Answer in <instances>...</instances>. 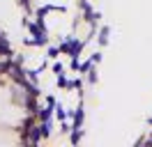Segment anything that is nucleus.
Wrapping results in <instances>:
<instances>
[{"label":"nucleus","instance_id":"1","mask_svg":"<svg viewBox=\"0 0 152 147\" xmlns=\"http://www.w3.org/2000/svg\"><path fill=\"white\" fill-rule=\"evenodd\" d=\"M81 48H83V41H76L74 37H67V41L62 44V51H65L67 55H72V57H78Z\"/></svg>","mask_w":152,"mask_h":147},{"label":"nucleus","instance_id":"2","mask_svg":"<svg viewBox=\"0 0 152 147\" xmlns=\"http://www.w3.org/2000/svg\"><path fill=\"white\" fill-rule=\"evenodd\" d=\"M81 124H83V103L76 108V115H74V129H81Z\"/></svg>","mask_w":152,"mask_h":147},{"label":"nucleus","instance_id":"3","mask_svg":"<svg viewBox=\"0 0 152 147\" xmlns=\"http://www.w3.org/2000/svg\"><path fill=\"white\" fill-rule=\"evenodd\" d=\"M0 55H12V48H10V44H7V39L0 35Z\"/></svg>","mask_w":152,"mask_h":147},{"label":"nucleus","instance_id":"4","mask_svg":"<svg viewBox=\"0 0 152 147\" xmlns=\"http://www.w3.org/2000/svg\"><path fill=\"white\" fill-rule=\"evenodd\" d=\"M99 44H102V46L108 44V28H106V25L99 30Z\"/></svg>","mask_w":152,"mask_h":147},{"label":"nucleus","instance_id":"5","mask_svg":"<svg viewBox=\"0 0 152 147\" xmlns=\"http://www.w3.org/2000/svg\"><path fill=\"white\" fill-rule=\"evenodd\" d=\"M12 69V60H5V62H0V74L2 71H10Z\"/></svg>","mask_w":152,"mask_h":147},{"label":"nucleus","instance_id":"6","mask_svg":"<svg viewBox=\"0 0 152 147\" xmlns=\"http://www.w3.org/2000/svg\"><path fill=\"white\" fill-rule=\"evenodd\" d=\"M58 85H60V87H69V85H72V83L67 81L65 76H60V78H58Z\"/></svg>","mask_w":152,"mask_h":147},{"label":"nucleus","instance_id":"7","mask_svg":"<svg viewBox=\"0 0 152 147\" xmlns=\"http://www.w3.org/2000/svg\"><path fill=\"white\" fill-rule=\"evenodd\" d=\"M58 117H60V119H65V108H62V106H58Z\"/></svg>","mask_w":152,"mask_h":147},{"label":"nucleus","instance_id":"8","mask_svg":"<svg viewBox=\"0 0 152 147\" xmlns=\"http://www.w3.org/2000/svg\"><path fill=\"white\" fill-rule=\"evenodd\" d=\"M95 81H97V71L92 69V71H90V83H95Z\"/></svg>","mask_w":152,"mask_h":147},{"label":"nucleus","instance_id":"9","mask_svg":"<svg viewBox=\"0 0 152 147\" xmlns=\"http://www.w3.org/2000/svg\"><path fill=\"white\" fill-rule=\"evenodd\" d=\"M21 2H23V5H26V7H28V2H30V0H21Z\"/></svg>","mask_w":152,"mask_h":147}]
</instances>
